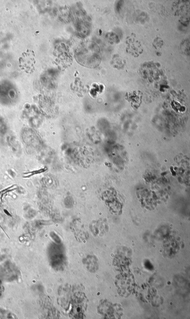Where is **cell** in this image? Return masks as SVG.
Listing matches in <instances>:
<instances>
[{"instance_id": "6da1fadb", "label": "cell", "mask_w": 190, "mask_h": 319, "mask_svg": "<svg viewBox=\"0 0 190 319\" xmlns=\"http://www.w3.org/2000/svg\"><path fill=\"white\" fill-rule=\"evenodd\" d=\"M126 44L127 52L133 56L137 57L143 53V47L135 35H132L127 37Z\"/></svg>"}, {"instance_id": "7a4b0ae2", "label": "cell", "mask_w": 190, "mask_h": 319, "mask_svg": "<svg viewBox=\"0 0 190 319\" xmlns=\"http://www.w3.org/2000/svg\"><path fill=\"white\" fill-rule=\"evenodd\" d=\"M47 170V167H45L44 168L38 170H35L33 171L25 172V173H24L23 174V177L25 178H29L32 176L35 175L43 173V172L46 171Z\"/></svg>"}, {"instance_id": "3957f363", "label": "cell", "mask_w": 190, "mask_h": 319, "mask_svg": "<svg viewBox=\"0 0 190 319\" xmlns=\"http://www.w3.org/2000/svg\"><path fill=\"white\" fill-rule=\"evenodd\" d=\"M17 188H18V186L16 185H13L0 191V201L2 200V198L5 195L9 192L15 190Z\"/></svg>"}]
</instances>
